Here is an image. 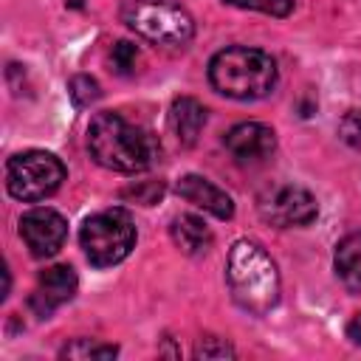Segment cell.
<instances>
[{"mask_svg":"<svg viewBox=\"0 0 361 361\" xmlns=\"http://www.w3.org/2000/svg\"><path fill=\"white\" fill-rule=\"evenodd\" d=\"M87 149L99 166L124 175L149 169L161 155V144L147 127L113 110L93 116L87 127Z\"/></svg>","mask_w":361,"mask_h":361,"instance_id":"6da1fadb","label":"cell"},{"mask_svg":"<svg viewBox=\"0 0 361 361\" xmlns=\"http://www.w3.org/2000/svg\"><path fill=\"white\" fill-rule=\"evenodd\" d=\"M226 282L231 299L251 316H265L279 302V271L271 254L254 240H237L226 257Z\"/></svg>","mask_w":361,"mask_h":361,"instance_id":"7a4b0ae2","label":"cell"},{"mask_svg":"<svg viewBox=\"0 0 361 361\" xmlns=\"http://www.w3.org/2000/svg\"><path fill=\"white\" fill-rule=\"evenodd\" d=\"M279 79L271 54L248 45H228L209 59V82L220 96L254 102L274 93Z\"/></svg>","mask_w":361,"mask_h":361,"instance_id":"3957f363","label":"cell"},{"mask_svg":"<svg viewBox=\"0 0 361 361\" xmlns=\"http://www.w3.org/2000/svg\"><path fill=\"white\" fill-rule=\"evenodd\" d=\"M121 23L155 45L183 48L195 37L192 14L175 0H124Z\"/></svg>","mask_w":361,"mask_h":361,"instance_id":"277c9868","label":"cell"},{"mask_svg":"<svg viewBox=\"0 0 361 361\" xmlns=\"http://www.w3.org/2000/svg\"><path fill=\"white\" fill-rule=\"evenodd\" d=\"M79 243L85 248V257L96 268L118 265L130 257L135 245V223L133 214L121 206L102 209L90 214L79 228Z\"/></svg>","mask_w":361,"mask_h":361,"instance_id":"5b68a950","label":"cell"},{"mask_svg":"<svg viewBox=\"0 0 361 361\" xmlns=\"http://www.w3.org/2000/svg\"><path fill=\"white\" fill-rule=\"evenodd\" d=\"M65 164L45 149L17 152L6 164V189L14 200L37 203L51 197L65 180Z\"/></svg>","mask_w":361,"mask_h":361,"instance_id":"8992f818","label":"cell"},{"mask_svg":"<svg viewBox=\"0 0 361 361\" xmlns=\"http://www.w3.org/2000/svg\"><path fill=\"white\" fill-rule=\"evenodd\" d=\"M257 212L276 228H302L319 217V203L305 186L274 183L257 195Z\"/></svg>","mask_w":361,"mask_h":361,"instance_id":"52a82bcc","label":"cell"},{"mask_svg":"<svg viewBox=\"0 0 361 361\" xmlns=\"http://www.w3.org/2000/svg\"><path fill=\"white\" fill-rule=\"evenodd\" d=\"M20 237L25 243V248L31 251V257L37 259H48L54 257L65 240H68V220L48 206H34L20 217Z\"/></svg>","mask_w":361,"mask_h":361,"instance_id":"ba28073f","label":"cell"},{"mask_svg":"<svg viewBox=\"0 0 361 361\" xmlns=\"http://www.w3.org/2000/svg\"><path fill=\"white\" fill-rule=\"evenodd\" d=\"M76 288H79V279L71 265H51L45 271H39L37 285L28 296V307L34 316L48 319L56 307L68 305L76 296Z\"/></svg>","mask_w":361,"mask_h":361,"instance_id":"9c48e42d","label":"cell"},{"mask_svg":"<svg viewBox=\"0 0 361 361\" xmlns=\"http://www.w3.org/2000/svg\"><path fill=\"white\" fill-rule=\"evenodd\" d=\"M223 144H226V149L231 152V158L237 164L254 166V164H262L274 155L276 133L262 121H240L226 133Z\"/></svg>","mask_w":361,"mask_h":361,"instance_id":"30bf717a","label":"cell"},{"mask_svg":"<svg viewBox=\"0 0 361 361\" xmlns=\"http://www.w3.org/2000/svg\"><path fill=\"white\" fill-rule=\"evenodd\" d=\"M175 192L186 203H192V206L214 214L217 220H231L234 217V200H231V195L223 192L217 183H212L203 175H183V178H178Z\"/></svg>","mask_w":361,"mask_h":361,"instance_id":"8fae6325","label":"cell"},{"mask_svg":"<svg viewBox=\"0 0 361 361\" xmlns=\"http://www.w3.org/2000/svg\"><path fill=\"white\" fill-rule=\"evenodd\" d=\"M209 118V110L195 96H178L169 107V127L183 147H192Z\"/></svg>","mask_w":361,"mask_h":361,"instance_id":"7c38bea8","label":"cell"},{"mask_svg":"<svg viewBox=\"0 0 361 361\" xmlns=\"http://www.w3.org/2000/svg\"><path fill=\"white\" fill-rule=\"evenodd\" d=\"M169 237L186 257H203L214 243L212 228L197 214H178L169 226Z\"/></svg>","mask_w":361,"mask_h":361,"instance_id":"4fadbf2b","label":"cell"},{"mask_svg":"<svg viewBox=\"0 0 361 361\" xmlns=\"http://www.w3.org/2000/svg\"><path fill=\"white\" fill-rule=\"evenodd\" d=\"M333 268L350 293L361 290V231H350L338 240L333 254Z\"/></svg>","mask_w":361,"mask_h":361,"instance_id":"5bb4252c","label":"cell"},{"mask_svg":"<svg viewBox=\"0 0 361 361\" xmlns=\"http://www.w3.org/2000/svg\"><path fill=\"white\" fill-rule=\"evenodd\" d=\"M59 355L62 358H96V361H102V358H116L118 355V347L116 344H102V341H90V338H76V341H71V344H65L62 350H59Z\"/></svg>","mask_w":361,"mask_h":361,"instance_id":"9a60e30c","label":"cell"},{"mask_svg":"<svg viewBox=\"0 0 361 361\" xmlns=\"http://www.w3.org/2000/svg\"><path fill=\"white\" fill-rule=\"evenodd\" d=\"M68 96L73 99L76 107H90L93 102H99L102 87H99V82H96L93 76L76 73V76H71V82H68Z\"/></svg>","mask_w":361,"mask_h":361,"instance_id":"2e32d148","label":"cell"},{"mask_svg":"<svg viewBox=\"0 0 361 361\" xmlns=\"http://www.w3.org/2000/svg\"><path fill=\"white\" fill-rule=\"evenodd\" d=\"M110 65L118 76H133L135 73V65H138V48L127 39H118L110 51Z\"/></svg>","mask_w":361,"mask_h":361,"instance_id":"e0dca14e","label":"cell"},{"mask_svg":"<svg viewBox=\"0 0 361 361\" xmlns=\"http://www.w3.org/2000/svg\"><path fill=\"white\" fill-rule=\"evenodd\" d=\"M234 8H248V11H262L271 17H288L293 11V0H223Z\"/></svg>","mask_w":361,"mask_h":361,"instance_id":"ac0fdd59","label":"cell"},{"mask_svg":"<svg viewBox=\"0 0 361 361\" xmlns=\"http://www.w3.org/2000/svg\"><path fill=\"white\" fill-rule=\"evenodd\" d=\"M338 135L344 144H350L353 149H361V110H350L344 113L341 124H338Z\"/></svg>","mask_w":361,"mask_h":361,"instance_id":"d6986e66","label":"cell"},{"mask_svg":"<svg viewBox=\"0 0 361 361\" xmlns=\"http://www.w3.org/2000/svg\"><path fill=\"white\" fill-rule=\"evenodd\" d=\"M195 355H197V358H231V355H234V347H231L226 338L209 336V338H200V341H197Z\"/></svg>","mask_w":361,"mask_h":361,"instance_id":"ffe728a7","label":"cell"},{"mask_svg":"<svg viewBox=\"0 0 361 361\" xmlns=\"http://www.w3.org/2000/svg\"><path fill=\"white\" fill-rule=\"evenodd\" d=\"M164 195V183L158 180H149V183H141V186H133V189H127L124 192V197H135L138 203H144V206H152L158 197Z\"/></svg>","mask_w":361,"mask_h":361,"instance_id":"44dd1931","label":"cell"},{"mask_svg":"<svg viewBox=\"0 0 361 361\" xmlns=\"http://www.w3.org/2000/svg\"><path fill=\"white\" fill-rule=\"evenodd\" d=\"M347 338L361 347V313H355V316L350 319V324H347Z\"/></svg>","mask_w":361,"mask_h":361,"instance_id":"7402d4cb","label":"cell"}]
</instances>
